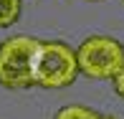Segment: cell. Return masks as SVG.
<instances>
[{"mask_svg":"<svg viewBox=\"0 0 124 119\" xmlns=\"http://www.w3.org/2000/svg\"><path fill=\"white\" fill-rule=\"evenodd\" d=\"M76 76V51H71L61 41H41L33 61V84L43 89H63L71 86Z\"/></svg>","mask_w":124,"mask_h":119,"instance_id":"obj_1","label":"cell"},{"mask_svg":"<svg viewBox=\"0 0 124 119\" xmlns=\"http://www.w3.org/2000/svg\"><path fill=\"white\" fill-rule=\"evenodd\" d=\"M38 46L33 36H13L0 43V84L5 89L33 86V61Z\"/></svg>","mask_w":124,"mask_h":119,"instance_id":"obj_2","label":"cell"},{"mask_svg":"<svg viewBox=\"0 0 124 119\" xmlns=\"http://www.w3.org/2000/svg\"><path fill=\"white\" fill-rule=\"evenodd\" d=\"M76 66L89 79H114L124 69V48L109 36H91L76 48Z\"/></svg>","mask_w":124,"mask_h":119,"instance_id":"obj_3","label":"cell"},{"mask_svg":"<svg viewBox=\"0 0 124 119\" xmlns=\"http://www.w3.org/2000/svg\"><path fill=\"white\" fill-rule=\"evenodd\" d=\"M20 0H0V28L13 25L20 18Z\"/></svg>","mask_w":124,"mask_h":119,"instance_id":"obj_4","label":"cell"},{"mask_svg":"<svg viewBox=\"0 0 124 119\" xmlns=\"http://www.w3.org/2000/svg\"><path fill=\"white\" fill-rule=\"evenodd\" d=\"M99 114L86 106H63V109L56 114V119H96Z\"/></svg>","mask_w":124,"mask_h":119,"instance_id":"obj_5","label":"cell"},{"mask_svg":"<svg viewBox=\"0 0 124 119\" xmlns=\"http://www.w3.org/2000/svg\"><path fill=\"white\" fill-rule=\"evenodd\" d=\"M114 89H116V94H119V96H124V69L114 76Z\"/></svg>","mask_w":124,"mask_h":119,"instance_id":"obj_6","label":"cell"},{"mask_svg":"<svg viewBox=\"0 0 124 119\" xmlns=\"http://www.w3.org/2000/svg\"><path fill=\"white\" fill-rule=\"evenodd\" d=\"M96 119H116V117H96Z\"/></svg>","mask_w":124,"mask_h":119,"instance_id":"obj_7","label":"cell"}]
</instances>
